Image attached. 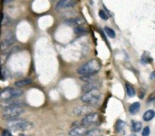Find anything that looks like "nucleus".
<instances>
[{"label": "nucleus", "mask_w": 155, "mask_h": 136, "mask_svg": "<svg viewBox=\"0 0 155 136\" xmlns=\"http://www.w3.org/2000/svg\"><path fill=\"white\" fill-rule=\"evenodd\" d=\"M101 69V64L96 59H91L82 65L77 69V74L81 76H92L97 74Z\"/></svg>", "instance_id": "obj_1"}, {"label": "nucleus", "mask_w": 155, "mask_h": 136, "mask_svg": "<svg viewBox=\"0 0 155 136\" xmlns=\"http://www.w3.org/2000/svg\"><path fill=\"white\" fill-rule=\"evenodd\" d=\"M34 126L33 123L23 120L20 118H14L10 119L7 122V127L15 132H25V131H29L32 129Z\"/></svg>", "instance_id": "obj_2"}, {"label": "nucleus", "mask_w": 155, "mask_h": 136, "mask_svg": "<svg viewBox=\"0 0 155 136\" xmlns=\"http://www.w3.org/2000/svg\"><path fill=\"white\" fill-rule=\"evenodd\" d=\"M100 100H101V93L99 92L98 89L90 90V91L84 93L81 97V101L88 106L97 105L99 104Z\"/></svg>", "instance_id": "obj_3"}, {"label": "nucleus", "mask_w": 155, "mask_h": 136, "mask_svg": "<svg viewBox=\"0 0 155 136\" xmlns=\"http://www.w3.org/2000/svg\"><path fill=\"white\" fill-rule=\"evenodd\" d=\"M23 95V90L17 87H6L0 91V101H8L20 97Z\"/></svg>", "instance_id": "obj_4"}, {"label": "nucleus", "mask_w": 155, "mask_h": 136, "mask_svg": "<svg viewBox=\"0 0 155 136\" xmlns=\"http://www.w3.org/2000/svg\"><path fill=\"white\" fill-rule=\"evenodd\" d=\"M25 112L22 106H6L2 110V117L5 120L17 118Z\"/></svg>", "instance_id": "obj_5"}, {"label": "nucleus", "mask_w": 155, "mask_h": 136, "mask_svg": "<svg viewBox=\"0 0 155 136\" xmlns=\"http://www.w3.org/2000/svg\"><path fill=\"white\" fill-rule=\"evenodd\" d=\"M99 122H100V115H99V114L92 112L89 114H87V115L83 117V119L81 120L80 125L89 127L91 125H95V124H99Z\"/></svg>", "instance_id": "obj_6"}, {"label": "nucleus", "mask_w": 155, "mask_h": 136, "mask_svg": "<svg viewBox=\"0 0 155 136\" xmlns=\"http://www.w3.org/2000/svg\"><path fill=\"white\" fill-rule=\"evenodd\" d=\"M89 129L86 126H83V125H75L74 126L70 132H69V135L70 136H86L88 133Z\"/></svg>", "instance_id": "obj_7"}, {"label": "nucleus", "mask_w": 155, "mask_h": 136, "mask_svg": "<svg viewBox=\"0 0 155 136\" xmlns=\"http://www.w3.org/2000/svg\"><path fill=\"white\" fill-rule=\"evenodd\" d=\"M76 5L75 0H59L55 5L56 10H62L66 8H72Z\"/></svg>", "instance_id": "obj_8"}, {"label": "nucleus", "mask_w": 155, "mask_h": 136, "mask_svg": "<svg viewBox=\"0 0 155 136\" xmlns=\"http://www.w3.org/2000/svg\"><path fill=\"white\" fill-rule=\"evenodd\" d=\"M74 114L76 116H85L87 114H89L90 113H92V109L91 106L88 105H83V106H77L74 109L73 111Z\"/></svg>", "instance_id": "obj_9"}, {"label": "nucleus", "mask_w": 155, "mask_h": 136, "mask_svg": "<svg viewBox=\"0 0 155 136\" xmlns=\"http://www.w3.org/2000/svg\"><path fill=\"white\" fill-rule=\"evenodd\" d=\"M14 42H15V35L11 33H9L5 37V39L3 40V42H2V45H4V46L5 47H8V46H10V45H12L13 44H14Z\"/></svg>", "instance_id": "obj_10"}, {"label": "nucleus", "mask_w": 155, "mask_h": 136, "mask_svg": "<svg viewBox=\"0 0 155 136\" xmlns=\"http://www.w3.org/2000/svg\"><path fill=\"white\" fill-rule=\"evenodd\" d=\"M32 83H33L32 78H25V79L16 81L15 83V86L17 87V88H21V87H24V86H27V85H31Z\"/></svg>", "instance_id": "obj_11"}, {"label": "nucleus", "mask_w": 155, "mask_h": 136, "mask_svg": "<svg viewBox=\"0 0 155 136\" xmlns=\"http://www.w3.org/2000/svg\"><path fill=\"white\" fill-rule=\"evenodd\" d=\"M143 128V124L139 121H132L131 123V130L134 133H139L141 132Z\"/></svg>", "instance_id": "obj_12"}, {"label": "nucleus", "mask_w": 155, "mask_h": 136, "mask_svg": "<svg viewBox=\"0 0 155 136\" xmlns=\"http://www.w3.org/2000/svg\"><path fill=\"white\" fill-rule=\"evenodd\" d=\"M125 126H126V124L123 121V120H118L115 124V130L117 133L119 134H122L124 133V129H125Z\"/></svg>", "instance_id": "obj_13"}, {"label": "nucleus", "mask_w": 155, "mask_h": 136, "mask_svg": "<svg viewBox=\"0 0 155 136\" xmlns=\"http://www.w3.org/2000/svg\"><path fill=\"white\" fill-rule=\"evenodd\" d=\"M155 116V112L153 110H148L146 111L143 115V119L145 121V122H150L151 120H153Z\"/></svg>", "instance_id": "obj_14"}, {"label": "nucleus", "mask_w": 155, "mask_h": 136, "mask_svg": "<svg viewBox=\"0 0 155 136\" xmlns=\"http://www.w3.org/2000/svg\"><path fill=\"white\" fill-rule=\"evenodd\" d=\"M140 107H141L140 103L135 102V103H134V104H132L130 105V107H129V113L131 114H137L140 111Z\"/></svg>", "instance_id": "obj_15"}, {"label": "nucleus", "mask_w": 155, "mask_h": 136, "mask_svg": "<svg viewBox=\"0 0 155 136\" xmlns=\"http://www.w3.org/2000/svg\"><path fill=\"white\" fill-rule=\"evenodd\" d=\"M103 131L102 130H100V129H89V131H88V133H87V134L86 136H103Z\"/></svg>", "instance_id": "obj_16"}, {"label": "nucleus", "mask_w": 155, "mask_h": 136, "mask_svg": "<svg viewBox=\"0 0 155 136\" xmlns=\"http://www.w3.org/2000/svg\"><path fill=\"white\" fill-rule=\"evenodd\" d=\"M125 89H126V94L129 97H133L135 95V90L130 84L125 85Z\"/></svg>", "instance_id": "obj_17"}, {"label": "nucleus", "mask_w": 155, "mask_h": 136, "mask_svg": "<svg viewBox=\"0 0 155 136\" xmlns=\"http://www.w3.org/2000/svg\"><path fill=\"white\" fill-rule=\"evenodd\" d=\"M111 15L108 13V11L104 8V10H100L99 11V16H100V18H102L103 20H107L108 18H109V16H110Z\"/></svg>", "instance_id": "obj_18"}, {"label": "nucleus", "mask_w": 155, "mask_h": 136, "mask_svg": "<svg viewBox=\"0 0 155 136\" xmlns=\"http://www.w3.org/2000/svg\"><path fill=\"white\" fill-rule=\"evenodd\" d=\"M74 33L77 34V35H84V34H86V33H87V30H86L84 27L80 26V25L74 26Z\"/></svg>", "instance_id": "obj_19"}, {"label": "nucleus", "mask_w": 155, "mask_h": 136, "mask_svg": "<svg viewBox=\"0 0 155 136\" xmlns=\"http://www.w3.org/2000/svg\"><path fill=\"white\" fill-rule=\"evenodd\" d=\"M104 32H105V34H106L109 37H111V38H114V37H115V32H114L112 28L105 26V27H104Z\"/></svg>", "instance_id": "obj_20"}, {"label": "nucleus", "mask_w": 155, "mask_h": 136, "mask_svg": "<svg viewBox=\"0 0 155 136\" xmlns=\"http://www.w3.org/2000/svg\"><path fill=\"white\" fill-rule=\"evenodd\" d=\"M81 20L80 19H75V18H74V19H67L66 21H65V23L66 24H68V25H79L80 24H81Z\"/></svg>", "instance_id": "obj_21"}, {"label": "nucleus", "mask_w": 155, "mask_h": 136, "mask_svg": "<svg viewBox=\"0 0 155 136\" xmlns=\"http://www.w3.org/2000/svg\"><path fill=\"white\" fill-rule=\"evenodd\" d=\"M1 23H2L3 25H8L11 23V18H10V16L7 15L6 14H5V15H3V19H2Z\"/></svg>", "instance_id": "obj_22"}, {"label": "nucleus", "mask_w": 155, "mask_h": 136, "mask_svg": "<svg viewBox=\"0 0 155 136\" xmlns=\"http://www.w3.org/2000/svg\"><path fill=\"white\" fill-rule=\"evenodd\" d=\"M151 134V129L149 126H146L143 129V132H142V135L143 136H149Z\"/></svg>", "instance_id": "obj_23"}, {"label": "nucleus", "mask_w": 155, "mask_h": 136, "mask_svg": "<svg viewBox=\"0 0 155 136\" xmlns=\"http://www.w3.org/2000/svg\"><path fill=\"white\" fill-rule=\"evenodd\" d=\"M0 136H13V135H12V133H11L8 129H5V130L2 131L1 135Z\"/></svg>", "instance_id": "obj_24"}, {"label": "nucleus", "mask_w": 155, "mask_h": 136, "mask_svg": "<svg viewBox=\"0 0 155 136\" xmlns=\"http://www.w3.org/2000/svg\"><path fill=\"white\" fill-rule=\"evenodd\" d=\"M153 101H154V94H152V95H151V96L149 97L148 103L150 104V103H153Z\"/></svg>", "instance_id": "obj_25"}, {"label": "nucleus", "mask_w": 155, "mask_h": 136, "mask_svg": "<svg viewBox=\"0 0 155 136\" xmlns=\"http://www.w3.org/2000/svg\"><path fill=\"white\" fill-rule=\"evenodd\" d=\"M14 0H4V3L5 4H10V3H12Z\"/></svg>", "instance_id": "obj_26"}, {"label": "nucleus", "mask_w": 155, "mask_h": 136, "mask_svg": "<svg viewBox=\"0 0 155 136\" xmlns=\"http://www.w3.org/2000/svg\"><path fill=\"white\" fill-rule=\"evenodd\" d=\"M153 77H154V72H153V74H152V75H151V79L153 80V79H154Z\"/></svg>", "instance_id": "obj_27"}, {"label": "nucleus", "mask_w": 155, "mask_h": 136, "mask_svg": "<svg viewBox=\"0 0 155 136\" xmlns=\"http://www.w3.org/2000/svg\"><path fill=\"white\" fill-rule=\"evenodd\" d=\"M129 136H137L136 134H131V135H129Z\"/></svg>", "instance_id": "obj_28"}, {"label": "nucleus", "mask_w": 155, "mask_h": 136, "mask_svg": "<svg viewBox=\"0 0 155 136\" xmlns=\"http://www.w3.org/2000/svg\"><path fill=\"white\" fill-rule=\"evenodd\" d=\"M19 136H27V135H23V134H20Z\"/></svg>", "instance_id": "obj_29"}]
</instances>
